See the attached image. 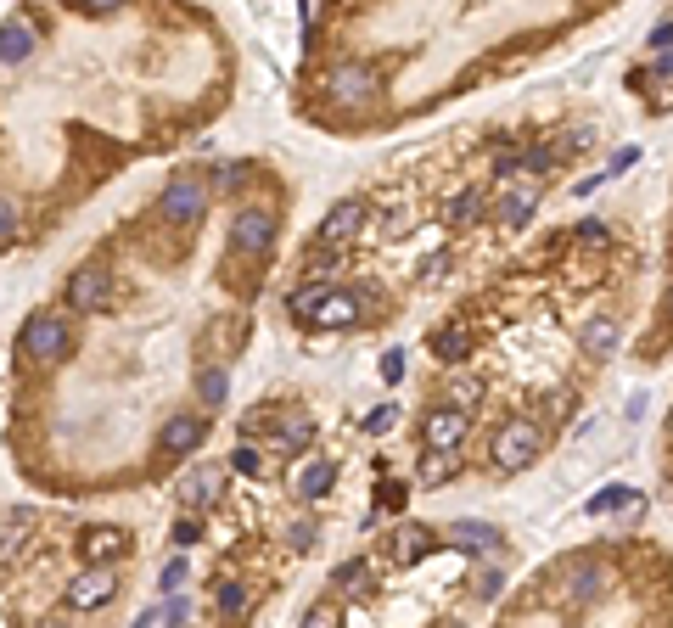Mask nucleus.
Segmentation results:
<instances>
[{"instance_id": "nucleus-46", "label": "nucleus", "mask_w": 673, "mask_h": 628, "mask_svg": "<svg viewBox=\"0 0 673 628\" xmlns=\"http://www.w3.org/2000/svg\"><path fill=\"white\" fill-rule=\"evenodd\" d=\"M601 186H606V174H589V180H578L573 191H578V197H589V191H601Z\"/></svg>"}, {"instance_id": "nucleus-42", "label": "nucleus", "mask_w": 673, "mask_h": 628, "mask_svg": "<svg viewBox=\"0 0 673 628\" xmlns=\"http://www.w3.org/2000/svg\"><path fill=\"white\" fill-rule=\"evenodd\" d=\"M197 539H202V528L191 522V516H180V522H174V544L186 550V544H197Z\"/></svg>"}, {"instance_id": "nucleus-35", "label": "nucleus", "mask_w": 673, "mask_h": 628, "mask_svg": "<svg viewBox=\"0 0 673 628\" xmlns=\"http://www.w3.org/2000/svg\"><path fill=\"white\" fill-rule=\"evenodd\" d=\"M315 539H320V528L309 522V516H298V522H292V533H287L292 550H315Z\"/></svg>"}, {"instance_id": "nucleus-32", "label": "nucleus", "mask_w": 673, "mask_h": 628, "mask_svg": "<svg viewBox=\"0 0 673 628\" xmlns=\"http://www.w3.org/2000/svg\"><path fill=\"white\" fill-rule=\"evenodd\" d=\"M219 612H225V617H242V612H247V589H242V584H219Z\"/></svg>"}, {"instance_id": "nucleus-29", "label": "nucleus", "mask_w": 673, "mask_h": 628, "mask_svg": "<svg viewBox=\"0 0 673 628\" xmlns=\"http://www.w3.org/2000/svg\"><path fill=\"white\" fill-rule=\"evenodd\" d=\"M303 628H343V606H337V600H315V606L303 612Z\"/></svg>"}, {"instance_id": "nucleus-24", "label": "nucleus", "mask_w": 673, "mask_h": 628, "mask_svg": "<svg viewBox=\"0 0 673 628\" xmlns=\"http://www.w3.org/2000/svg\"><path fill=\"white\" fill-rule=\"evenodd\" d=\"M326 292H331L326 281H309V286H298V292L287 298V314H292V320H315V314H320V303H326Z\"/></svg>"}, {"instance_id": "nucleus-30", "label": "nucleus", "mask_w": 673, "mask_h": 628, "mask_svg": "<svg viewBox=\"0 0 673 628\" xmlns=\"http://www.w3.org/2000/svg\"><path fill=\"white\" fill-rule=\"evenodd\" d=\"M331 584H337V589H348V595H365V589H359V584H365V561H343V567H337V572H331Z\"/></svg>"}, {"instance_id": "nucleus-37", "label": "nucleus", "mask_w": 673, "mask_h": 628, "mask_svg": "<svg viewBox=\"0 0 673 628\" xmlns=\"http://www.w3.org/2000/svg\"><path fill=\"white\" fill-rule=\"evenodd\" d=\"M158 584H163V595H180V584H186V556H174L169 561V567H163V578H158Z\"/></svg>"}, {"instance_id": "nucleus-45", "label": "nucleus", "mask_w": 673, "mask_h": 628, "mask_svg": "<svg viewBox=\"0 0 673 628\" xmlns=\"http://www.w3.org/2000/svg\"><path fill=\"white\" fill-rule=\"evenodd\" d=\"M629 163H634V146H623V152L612 157V169H606V180H612V174H623V169H629Z\"/></svg>"}, {"instance_id": "nucleus-26", "label": "nucleus", "mask_w": 673, "mask_h": 628, "mask_svg": "<svg viewBox=\"0 0 673 628\" xmlns=\"http://www.w3.org/2000/svg\"><path fill=\"white\" fill-rule=\"evenodd\" d=\"M309 443H315V421H309V415H298V421H287V427H281L275 449H287V455H298V449H309Z\"/></svg>"}, {"instance_id": "nucleus-7", "label": "nucleus", "mask_w": 673, "mask_h": 628, "mask_svg": "<svg viewBox=\"0 0 673 628\" xmlns=\"http://www.w3.org/2000/svg\"><path fill=\"white\" fill-rule=\"evenodd\" d=\"M466 432H472V415L449 410V404L427 410V421H421V443H427V449H438V455H455L460 443H466Z\"/></svg>"}, {"instance_id": "nucleus-43", "label": "nucleus", "mask_w": 673, "mask_h": 628, "mask_svg": "<svg viewBox=\"0 0 673 628\" xmlns=\"http://www.w3.org/2000/svg\"><path fill=\"white\" fill-rule=\"evenodd\" d=\"M651 51H673V17H662L657 29H651Z\"/></svg>"}, {"instance_id": "nucleus-36", "label": "nucleus", "mask_w": 673, "mask_h": 628, "mask_svg": "<svg viewBox=\"0 0 673 628\" xmlns=\"http://www.w3.org/2000/svg\"><path fill=\"white\" fill-rule=\"evenodd\" d=\"M376 500H382V511H404V500H410V488H404L399 477H387V483H382V494H376Z\"/></svg>"}, {"instance_id": "nucleus-27", "label": "nucleus", "mask_w": 673, "mask_h": 628, "mask_svg": "<svg viewBox=\"0 0 673 628\" xmlns=\"http://www.w3.org/2000/svg\"><path fill=\"white\" fill-rule=\"evenodd\" d=\"M393 544H399V561H421L432 550V533L410 522V528H399V539H393Z\"/></svg>"}, {"instance_id": "nucleus-31", "label": "nucleus", "mask_w": 673, "mask_h": 628, "mask_svg": "<svg viewBox=\"0 0 673 628\" xmlns=\"http://www.w3.org/2000/svg\"><path fill=\"white\" fill-rule=\"evenodd\" d=\"M230 471H242V477H264V460H258L253 443H242V449L230 455Z\"/></svg>"}, {"instance_id": "nucleus-39", "label": "nucleus", "mask_w": 673, "mask_h": 628, "mask_svg": "<svg viewBox=\"0 0 673 628\" xmlns=\"http://www.w3.org/2000/svg\"><path fill=\"white\" fill-rule=\"evenodd\" d=\"M578 242H589V247L612 242V230H606V219H584V225H578Z\"/></svg>"}, {"instance_id": "nucleus-13", "label": "nucleus", "mask_w": 673, "mask_h": 628, "mask_svg": "<svg viewBox=\"0 0 673 628\" xmlns=\"http://www.w3.org/2000/svg\"><path fill=\"white\" fill-rule=\"evenodd\" d=\"M617 343H623V320L617 314H589L584 326H578V348L589 359H612Z\"/></svg>"}, {"instance_id": "nucleus-9", "label": "nucleus", "mask_w": 673, "mask_h": 628, "mask_svg": "<svg viewBox=\"0 0 673 628\" xmlns=\"http://www.w3.org/2000/svg\"><path fill=\"white\" fill-rule=\"evenodd\" d=\"M113 595H118V572L113 567H85L68 584V606H73V612H101Z\"/></svg>"}, {"instance_id": "nucleus-3", "label": "nucleus", "mask_w": 673, "mask_h": 628, "mask_svg": "<svg viewBox=\"0 0 673 628\" xmlns=\"http://www.w3.org/2000/svg\"><path fill=\"white\" fill-rule=\"evenodd\" d=\"M545 455V432L533 427V421H500V432H494V466L500 471H528L533 460Z\"/></svg>"}, {"instance_id": "nucleus-20", "label": "nucleus", "mask_w": 673, "mask_h": 628, "mask_svg": "<svg viewBox=\"0 0 673 628\" xmlns=\"http://www.w3.org/2000/svg\"><path fill=\"white\" fill-rule=\"evenodd\" d=\"M640 505V488L629 483H606L595 500H584V516H617V511H634Z\"/></svg>"}, {"instance_id": "nucleus-10", "label": "nucleus", "mask_w": 673, "mask_h": 628, "mask_svg": "<svg viewBox=\"0 0 673 628\" xmlns=\"http://www.w3.org/2000/svg\"><path fill=\"white\" fill-rule=\"evenodd\" d=\"M365 219H371L365 197H343V202H331L326 219H320V242H326V247H343L348 236H359V230H365Z\"/></svg>"}, {"instance_id": "nucleus-1", "label": "nucleus", "mask_w": 673, "mask_h": 628, "mask_svg": "<svg viewBox=\"0 0 673 628\" xmlns=\"http://www.w3.org/2000/svg\"><path fill=\"white\" fill-rule=\"evenodd\" d=\"M202 208H208V174L202 169L174 174L169 186L158 191V219L163 225H197Z\"/></svg>"}, {"instance_id": "nucleus-22", "label": "nucleus", "mask_w": 673, "mask_h": 628, "mask_svg": "<svg viewBox=\"0 0 673 628\" xmlns=\"http://www.w3.org/2000/svg\"><path fill=\"white\" fill-rule=\"evenodd\" d=\"M331 483H337V460H331V455H320L315 466H309V471L298 477V500H309V505H315V500H326V494H331Z\"/></svg>"}, {"instance_id": "nucleus-44", "label": "nucleus", "mask_w": 673, "mask_h": 628, "mask_svg": "<svg viewBox=\"0 0 673 628\" xmlns=\"http://www.w3.org/2000/svg\"><path fill=\"white\" fill-rule=\"evenodd\" d=\"M651 73H657V79H668V85H673V51H662V57L651 62Z\"/></svg>"}, {"instance_id": "nucleus-8", "label": "nucleus", "mask_w": 673, "mask_h": 628, "mask_svg": "<svg viewBox=\"0 0 673 628\" xmlns=\"http://www.w3.org/2000/svg\"><path fill=\"white\" fill-rule=\"evenodd\" d=\"M230 247L247 253V258H264L275 247V214H264V208H242L236 225H230Z\"/></svg>"}, {"instance_id": "nucleus-17", "label": "nucleus", "mask_w": 673, "mask_h": 628, "mask_svg": "<svg viewBox=\"0 0 673 628\" xmlns=\"http://www.w3.org/2000/svg\"><path fill=\"white\" fill-rule=\"evenodd\" d=\"M449 539L460 544V550H477V556H494L505 544V533L494 528V522H449Z\"/></svg>"}, {"instance_id": "nucleus-40", "label": "nucleus", "mask_w": 673, "mask_h": 628, "mask_svg": "<svg viewBox=\"0 0 673 628\" xmlns=\"http://www.w3.org/2000/svg\"><path fill=\"white\" fill-rule=\"evenodd\" d=\"M573 404H578V399L567 393V387H561V393H545V410L556 415V421H567V415H573Z\"/></svg>"}, {"instance_id": "nucleus-23", "label": "nucleus", "mask_w": 673, "mask_h": 628, "mask_svg": "<svg viewBox=\"0 0 673 628\" xmlns=\"http://www.w3.org/2000/svg\"><path fill=\"white\" fill-rule=\"evenodd\" d=\"M416 477H421L427 488L455 483V477H460V455H438V449H427V455L416 460Z\"/></svg>"}, {"instance_id": "nucleus-12", "label": "nucleus", "mask_w": 673, "mask_h": 628, "mask_svg": "<svg viewBox=\"0 0 673 628\" xmlns=\"http://www.w3.org/2000/svg\"><path fill=\"white\" fill-rule=\"evenodd\" d=\"M533 208H539V180H516V186L494 202V225H500V230H522L533 219Z\"/></svg>"}, {"instance_id": "nucleus-5", "label": "nucleus", "mask_w": 673, "mask_h": 628, "mask_svg": "<svg viewBox=\"0 0 673 628\" xmlns=\"http://www.w3.org/2000/svg\"><path fill=\"white\" fill-rule=\"evenodd\" d=\"M202 438H208V415H197V410H174L169 421L158 427V455H169V460L197 455Z\"/></svg>"}, {"instance_id": "nucleus-11", "label": "nucleus", "mask_w": 673, "mask_h": 628, "mask_svg": "<svg viewBox=\"0 0 673 628\" xmlns=\"http://www.w3.org/2000/svg\"><path fill=\"white\" fill-rule=\"evenodd\" d=\"M561 595L573 600V606L601 600V595H606V567H601V561H589V556L567 561V567H561Z\"/></svg>"}, {"instance_id": "nucleus-16", "label": "nucleus", "mask_w": 673, "mask_h": 628, "mask_svg": "<svg viewBox=\"0 0 673 628\" xmlns=\"http://www.w3.org/2000/svg\"><path fill=\"white\" fill-rule=\"evenodd\" d=\"M309 326H326V331H348V326H359V298H354V292H337V286H331L326 303H320V314L309 320Z\"/></svg>"}, {"instance_id": "nucleus-34", "label": "nucleus", "mask_w": 673, "mask_h": 628, "mask_svg": "<svg viewBox=\"0 0 673 628\" xmlns=\"http://www.w3.org/2000/svg\"><path fill=\"white\" fill-rule=\"evenodd\" d=\"M393 421H399V404H376L359 427H365V432H393Z\"/></svg>"}, {"instance_id": "nucleus-4", "label": "nucleus", "mask_w": 673, "mask_h": 628, "mask_svg": "<svg viewBox=\"0 0 673 628\" xmlns=\"http://www.w3.org/2000/svg\"><path fill=\"white\" fill-rule=\"evenodd\" d=\"M326 96L343 101V107H365V101L382 96V79H376L371 62H337V68L326 73Z\"/></svg>"}, {"instance_id": "nucleus-21", "label": "nucleus", "mask_w": 673, "mask_h": 628, "mask_svg": "<svg viewBox=\"0 0 673 628\" xmlns=\"http://www.w3.org/2000/svg\"><path fill=\"white\" fill-rule=\"evenodd\" d=\"M432 354L444 359V365H466V359H472V331H466V326L432 331Z\"/></svg>"}, {"instance_id": "nucleus-49", "label": "nucleus", "mask_w": 673, "mask_h": 628, "mask_svg": "<svg viewBox=\"0 0 673 628\" xmlns=\"http://www.w3.org/2000/svg\"><path fill=\"white\" fill-rule=\"evenodd\" d=\"M51 628H62V623H51Z\"/></svg>"}, {"instance_id": "nucleus-6", "label": "nucleus", "mask_w": 673, "mask_h": 628, "mask_svg": "<svg viewBox=\"0 0 673 628\" xmlns=\"http://www.w3.org/2000/svg\"><path fill=\"white\" fill-rule=\"evenodd\" d=\"M113 303V275L101 270V264H79L68 275V309L73 314H101Z\"/></svg>"}, {"instance_id": "nucleus-19", "label": "nucleus", "mask_w": 673, "mask_h": 628, "mask_svg": "<svg viewBox=\"0 0 673 628\" xmlns=\"http://www.w3.org/2000/svg\"><path fill=\"white\" fill-rule=\"evenodd\" d=\"M488 219V197L477 186H466L455 202H449V230H477Z\"/></svg>"}, {"instance_id": "nucleus-15", "label": "nucleus", "mask_w": 673, "mask_h": 628, "mask_svg": "<svg viewBox=\"0 0 673 628\" xmlns=\"http://www.w3.org/2000/svg\"><path fill=\"white\" fill-rule=\"evenodd\" d=\"M34 45H40V34H34V23H29L23 12L0 23V62H6V68L29 62V57H34Z\"/></svg>"}, {"instance_id": "nucleus-18", "label": "nucleus", "mask_w": 673, "mask_h": 628, "mask_svg": "<svg viewBox=\"0 0 673 628\" xmlns=\"http://www.w3.org/2000/svg\"><path fill=\"white\" fill-rule=\"evenodd\" d=\"M483 393H488V387H483V376H477V371H455V376H449V410H460V415H477V410H483Z\"/></svg>"}, {"instance_id": "nucleus-41", "label": "nucleus", "mask_w": 673, "mask_h": 628, "mask_svg": "<svg viewBox=\"0 0 673 628\" xmlns=\"http://www.w3.org/2000/svg\"><path fill=\"white\" fill-rule=\"evenodd\" d=\"M404 376V348H387L382 354V382H399Z\"/></svg>"}, {"instance_id": "nucleus-47", "label": "nucleus", "mask_w": 673, "mask_h": 628, "mask_svg": "<svg viewBox=\"0 0 673 628\" xmlns=\"http://www.w3.org/2000/svg\"><path fill=\"white\" fill-rule=\"evenodd\" d=\"M152 623H158V612H141V617H135L129 628H152Z\"/></svg>"}, {"instance_id": "nucleus-33", "label": "nucleus", "mask_w": 673, "mask_h": 628, "mask_svg": "<svg viewBox=\"0 0 673 628\" xmlns=\"http://www.w3.org/2000/svg\"><path fill=\"white\" fill-rule=\"evenodd\" d=\"M17 230H23V208L12 197H0V242H12Z\"/></svg>"}, {"instance_id": "nucleus-2", "label": "nucleus", "mask_w": 673, "mask_h": 628, "mask_svg": "<svg viewBox=\"0 0 673 628\" xmlns=\"http://www.w3.org/2000/svg\"><path fill=\"white\" fill-rule=\"evenodd\" d=\"M62 348H68V320H62L57 309H40L29 314V326L17 331V365L29 359V365H45V359H62Z\"/></svg>"}, {"instance_id": "nucleus-14", "label": "nucleus", "mask_w": 673, "mask_h": 628, "mask_svg": "<svg viewBox=\"0 0 673 628\" xmlns=\"http://www.w3.org/2000/svg\"><path fill=\"white\" fill-rule=\"evenodd\" d=\"M79 556H85L90 567H113L118 556H129V533H124V528H85V539H79Z\"/></svg>"}, {"instance_id": "nucleus-48", "label": "nucleus", "mask_w": 673, "mask_h": 628, "mask_svg": "<svg viewBox=\"0 0 673 628\" xmlns=\"http://www.w3.org/2000/svg\"><path fill=\"white\" fill-rule=\"evenodd\" d=\"M668 314H673V292H668Z\"/></svg>"}, {"instance_id": "nucleus-28", "label": "nucleus", "mask_w": 673, "mask_h": 628, "mask_svg": "<svg viewBox=\"0 0 673 628\" xmlns=\"http://www.w3.org/2000/svg\"><path fill=\"white\" fill-rule=\"evenodd\" d=\"M219 494V471H191L186 477V505H202Z\"/></svg>"}, {"instance_id": "nucleus-25", "label": "nucleus", "mask_w": 673, "mask_h": 628, "mask_svg": "<svg viewBox=\"0 0 673 628\" xmlns=\"http://www.w3.org/2000/svg\"><path fill=\"white\" fill-rule=\"evenodd\" d=\"M197 393H202V404H208V410H219V404H225V393H230L225 365H202V371H197Z\"/></svg>"}, {"instance_id": "nucleus-38", "label": "nucleus", "mask_w": 673, "mask_h": 628, "mask_svg": "<svg viewBox=\"0 0 673 628\" xmlns=\"http://www.w3.org/2000/svg\"><path fill=\"white\" fill-rule=\"evenodd\" d=\"M449 264H455V253H449V247H438V253L421 258V275H427V281H438V275H444Z\"/></svg>"}]
</instances>
